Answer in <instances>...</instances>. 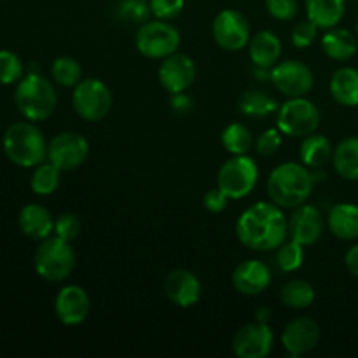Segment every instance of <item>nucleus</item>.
Listing matches in <instances>:
<instances>
[{"label":"nucleus","mask_w":358,"mask_h":358,"mask_svg":"<svg viewBox=\"0 0 358 358\" xmlns=\"http://www.w3.org/2000/svg\"><path fill=\"white\" fill-rule=\"evenodd\" d=\"M236 236L250 250H276L289 236V219L273 201L254 203L238 219Z\"/></svg>","instance_id":"1"},{"label":"nucleus","mask_w":358,"mask_h":358,"mask_svg":"<svg viewBox=\"0 0 358 358\" xmlns=\"http://www.w3.org/2000/svg\"><path fill=\"white\" fill-rule=\"evenodd\" d=\"M313 175L303 163L287 161L276 166L268 177V196L280 208H297L313 192Z\"/></svg>","instance_id":"2"},{"label":"nucleus","mask_w":358,"mask_h":358,"mask_svg":"<svg viewBox=\"0 0 358 358\" xmlns=\"http://www.w3.org/2000/svg\"><path fill=\"white\" fill-rule=\"evenodd\" d=\"M14 101L27 121L38 122L51 117L58 105V94L55 86L49 79L42 77L41 73L28 72L21 77L14 91Z\"/></svg>","instance_id":"3"},{"label":"nucleus","mask_w":358,"mask_h":358,"mask_svg":"<svg viewBox=\"0 0 358 358\" xmlns=\"http://www.w3.org/2000/svg\"><path fill=\"white\" fill-rule=\"evenodd\" d=\"M3 152L10 163L21 168H35L48 159V143L34 122H14L3 133Z\"/></svg>","instance_id":"4"},{"label":"nucleus","mask_w":358,"mask_h":358,"mask_svg":"<svg viewBox=\"0 0 358 358\" xmlns=\"http://www.w3.org/2000/svg\"><path fill=\"white\" fill-rule=\"evenodd\" d=\"M76 252L70 241L62 240L55 234L41 241L34 255V266L37 275L45 282H63L72 275L76 268Z\"/></svg>","instance_id":"5"},{"label":"nucleus","mask_w":358,"mask_h":358,"mask_svg":"<svg viewBox=\"0 0 358 358\" xmlns=\"http://www.w3.org/2000/svg\"><path fill=\"white\" fill-rule=\"evenodd\" d=\"M180 31L164 20L143 21L135 35V45L140 55L150 59H163L180 48Z\"/></svg>","instance_id":"6"},{"label":"nucleus","mask_w":358,"mask_h":358,"mask_svg":"<svg viewBox=\"0 0 358 358\" xmlns=\"http://www.w3.org/2000/svg\"><path fill=\"white\" fill-rule=\"evenodd\" d=\"M259 180V168L247 154L233 156L220 166L217 173V187L229 199H243L255 189Z\"/></svg>","instance_id":"7"},{"label":"nucleus","mask_w":358,"mask_h":358,"mask_svg":"<svg viewBox=\"0 0 358 358\" xmlns=\"http://www.w3.org/2000/svg\"><path fill=\"white\" fill-rule=\"evenodd\" d=\"M72 107L80 119L87 122L103 121L112 110V93L100 79H83L72 93Z\"/></svg>","instance_id":"8"},{"label":"nucleus","mask_w":358,"mask_h":358,"mask_svg":"<svg viewBox=\"0 0 358 358\" xmlns=\"http://www.w3.org/2000/svg\"><path fill=\"white\" fill-rule=\"evenodd\" d=\"M276 124L283 135L304 138L320 126V110L306 96L289 98L285 103L280 105Z\"/></svg>","instance_id":"9"},{"label":"nucleus","mask_w":358,"mask_h":358,"mask_svg":"<svg viewBox=\"0 0 358 358\" xmlns=\"http://www.w3.org/2000/svg\"><path fill=\"white\" fill-rule=\"evenodd\" d=\"M212 35L224 51H241L250 42V23L240 10L224 9L213 20Z\"/></svg>","instance_id":"10"},{"label":"nucleus","mask_w":358,"mask_h":358,"mask_svg":"<svg viewBox=\"0 0 358 358\" xmlns=\"http://www.w3.org/2000/svg\"><path fill=\"white\" fill-rule=\"evenodd\" d=\"M90 156V142L77 131H62L48 143V161L62 171L77 170Z\"/></svg>","instance_id":"11"},{"label":"nucleus","mask_w":358,"mask_h":358,"mask_svg":"<svg viewBox=\"0 0 358 358\" xmlns=\"http://www.w3.org/2000/svg\"><path fill=\"white\" fill-rule=\"evenodd\" d=\"M271 83L283 96H306L315 86V77L310 66L299 59L278 62L271 69Z\"/></svg>","instance_id":"12"},{"label":"nucleus","mask_w":358,"mask_h":358,"mask_svg":"<svg viewBox=\"0 0 358 358\" xmlns=\"http://www.w3.org/2000/svg\"><path fill=\"white\" fill-rule=\"evenodd\" d=\"M275 345V332L268 322H252L236 331L233 338V352L240 358H264Z\"/></svg>","instance_id":"13"},{"label":"nucleus","mask_w":358,"mask_h":358,"mask_svg":"<svg viewBox=\"0 0 358 358\" xmlns=\"http://www.w3.org/2000/svg\"><path fill=\"white\" fill-rule=\"evenodd\" d=\"M196 63L191 56L173 52L161 59L159 70H157V79L164 91L170 94L185 93L196 80Z\"/></svg>","instance_id":"14"},{"label":"nucleus","mask_w":358,"mask_h":358,"mask_svg":"<svg viewBox=\"0 0 358 358\" xmlns=\"http://www.w3.org/2000/svg\"><path fill=\"white\" fill-rule=\"evenodd\" d=\"M318 341H320V327L313 318H294L282 332V345L290 357H301L313 352Z\"/></svg>","instance_id":"15"},{"label":"nucleus","mask_w":358,"mask_h":358,"mask_svg":"<svg viewBox=\"0 0 358 358\" xmlns=\"http://www.w3.org/2000/svg\"><path fill=\"white\" fill-rule=\"evenodd\" d=\"M324 234V217L315 205H301L289 217V236L303 247H313Z\"/></svg>","instance_id":"16"},{"label":"nucleus","mask_w":358,"mask_h":358,"mask_svg":"<svg viewBox=\"0 0 358 358\" xmlns=\"http://www.w3.org/2000/svg\"><path fill=\"white\" fill-rule=\"evenodd\" d=\"M91 301L86 290L79 285H65L55 299L56 318L66 327L80 325L87 318Z\"/></svg>","instance_id":"17"},{"label":"nucleus","mask_w":358,"mask_h":358,"mask_svg":"<svg viewBox=\"0 0 358 358\" xmlns=\"http://www.w3.org/2000/svg\"><path fill=\"white\" fill-rule=\"evenodd\" d=\"M164 294L178 308H191L201 299V282L189 269H173L164 280Z\"/></svg>","instance_id":"18"},{"label":"nucleus","mask_w":358,"mask_h":358,"mask_svg":"<svg viewBox=\"0 0 358 358\" xmlns=\"http://www.w3.org/2000/svg\"><path fill=\"white\" fill-rule=\"evenodd\" d=\"M233 287L243 296H259L271 285V271L257 259L241 261L233 271Z\"/></svg>","instance_id":"19"},{"label":"nucleus","mask_w":358,"mask_h":358,"mask_svg":"<svg viewBox=\"0 0 358 358\" xmlns=\"http://www.w3.org/2000/svg\"><path fill=\"white\" fill-rule=\"evenodd\" d=\"M17 226L27 238L42 241L51 236L55 231V219L45 206L30 203L21 208L17 215Z\"/></svg>","instance_id":"20"},{"label":"nucleus","mask_w":358,"mask_h":358,"mask_svg":"<svg viewBox=\"0 0 358 358\" xmlns=\"http://www.w3.org/2000/svg\"><path fill=\"white\" fill-rule=\"evenodd\" d=\"M248 56L255 66L273 69L282 56V41L271 30H261L248 42Z\"/></svg>","instance_id":"21"},{"label":"nucleus","mask_w":358,"mask_h":358,"mask_svg":"<svg viewBox=\"0 0 358 358\" xmlns=\"http://www.w3.org/2000/svg\"><path fill=\"white\" fill-rule=\"evenodd\" d=\"M327 227L338 240H358V205L343 201L332 206L327 217Z\"/></svg>","instance_id":"22"},{"label":"nucleus","mask_w":358,"mask_h":358,"mask_svg":"<svg viewBox=\"0 0 358 358\" xmlns=\"http://www.w3.org/2000/svg\"><path fill=\"white\" fill-rule=\"evenodd\" d=\"M329 91L334 101L343 107H358V70L353 66L336 70L329 83Z\"/></svg>","instance_id":"23"},{"label":"nucleus","mask_w":358,"mask_h":358,"mask_svg":"<svg viewBox=\"0 0 358 358\" xmlns=\"http://www.w3.org/2000/svg\"><path fill=\"white\" fill-rule=\"evenodd\" d=\"M322 49L334 62H348L358 51V41L355 35L346 28H331L322 37Z\"/></svg>","instance_id":"24"},{"label":"nucleus","mask_w":358,"mask_h":358,"mask_svg":"<svg viewBox=\"0 0 358 358\" xmlns=\"http://www.w3.org/2000/svg\"><path fill=\"white\" fill-rule=\"evenodd\" d=\"M346 13V0H306V16L322 30L338 27Z\"/></svg>","instance_id":"25"},{"label":"nucleus","mask_w":358,"mask_h":358,"mask_svg":"<svg viewBox=\"0 0 358 358\" xmlns=\"http://www.w3.org/2000/svg\"><path fill=\"white\" fill-rule=\"evenodd\" d=\"M332 154H334V149H332L327 136L318 135L317 131L304 136L303 143H301V163L310 168V170L324 168L332 159Z\"/></svg>","instance_id":"26"},{"label":"nucleus","mask_w":358,"mask_h":358,"mask_svg":"<svg viewBox=\"0 0 358 358\" xmlns=\"http://www.w3.org/2000/svg\"><path fill=\"white\" fill-rule=\"evenodd\" d=\"M332 163L339 177L358 182V136H348L336 145Z\"/></svg>","instance_id":"27"},{"label":"nucleus","mask_w":358,"mask_h":358,"mask_svg":"<svg viewBox=\"0 0 358 358\" xmlns=\"http://www.w3.org/2000/svg\"><path fill=\"white\" fill-rule=\"evenodd\" d=\"M315 297H317V294H315L313 285L301 278L290 280L280 290L282 303L292 310H306L315 303Z\"/></svg>","instance_id":"28"},{"label":"nucleus","mask_w":358,"mask_h":358,"mask_svg":"<svg viewBox=\"0 0 358 358\" xmlns=\"http://www.w3.org/2000/svg\"><path fill=\"white\" fill-rule=\"evenodd\" d=\"M240 112L247 117H266L273 112H278V103L264 91L250 90L245 91L241 96Z\"/></svg>","instance_id":"29"},{"label":"nucleus","mask_w":358,"mask_h":358,"mask_svg":"<svg viewBox=\"0 0 358 358\" xmlns=\"http://www.w3.org/2000/svg\"><path fill=\"white\" fill-rule=\"evenodd\" d=\"M220 142H222L224 149L233 156H240V154H247L250 150L254 138H252V131L241 122H231L222 129L220 135Z\"/></svg>","instance_id":"30"},{"label":"nucleus","mask_w":358,"mask_h":358,"mask_svg":"<svg viewBox=\"0 0 358 358\" xmlns=\"http://www.w3.org/2000/svg\"><path fill=\"white\" fill-rule=\"evenodd\" d=\"M51 76L58 86L76 87L83 80V66L76 58L70 56H59L52 62Z\"/></svg>","instance_id":"31"},{"label":"nucleus","mask_w":358,"mask_h":358,"mask_svg":"<svg viewBox=\"0 0 358 358\" xmlns=\"http://www.w3.org/2000/svg\"><path fill=\"white\" fill-rule=\"evenodd\" d=\"M62 180V170L56 168L52 163H41L35 166L34 175H31V191L38 196H49L59 187Z\"/></svg>","instance_id":"32"},{"label":"nucleus","mask_w":358,"mask_h":358,"mask_svg":"<svg viewBox=\"0 0 358 358\" xmlns=\"http://www.w3.org/2000/svg\"><path fill=\"white\" fill-rule=\"evenodd\" d=\"M276 250V266L282 273H294L303 266L304 247L297 241L285 240Z\"/></svg>","instance_id":"33"},{"label":"nucleus","mask_w":358,"mask_h":358,"mask_svg":"<svg viewBox=\"0 0 358 358\" xmlns=\"http://www.w3.org/2000/svg\"><path fill=\"white\" fill-rule=\"evenodd\" d=\"M23 77V63H21L20 56L13 51L2 49L0 51V84L20 83Z\"/></svg>","instance_id":"34"},{"label":"nucleus","mask_w":358,"mask_h":358,"mask_svg":"<svg viewBox=\"0 0 358 358\" xmlns=\"http://www.w3.org/2000/svg\"><path fill=\"white\" fill-rule=\"evenodd\" d=\"M83 224L76 213H63L55 220V234L65 241H73L79 236Z\"/></svg>","instance_id":"35"},{"label":"nucleus","mask_w":358,"mask_h":358,"mask_svg":"<svg viewBox=\"0 0 358 358\" xmlns=\"http://www.w3.org/2000/svg\"><path fill=\"white\" fill-rule=\"evenodd\" d=\"M185 0H150V14H152L156 20H164L170 21L175 20L177 16H180V13L184 10Z\"/></svg>","instance_id":"36"},{"label":"nucleus","mask_w":358,"mask_h":358,"mask_svg":"<svg viewBox=\"0 0 358 358\" xmlns=\"http://www.w3.org/2000/svg\"><path fill=\"white\" fill-rule=\"evenodd\" d=\"M317 37H318V27L310 20L297 23L296 27L292 28V35H290L294 48L297 49L310 48V45L317 41Z\"/></svg>","instance_id":"37"},{"label":"nucleus","mask_w":358,"mask_h":358,"mask_svg":"<svg viewBox=\"0 0 358 358\" xmlns=\"http://www.w3.org/2000/svg\"><path fill=\"white\" fill-rule=\"evenodd\" d=\"M119 14L124 20L133 21V23H143L147 21V16L150 14L149 3H145V0H122L121 6H119Z\"/></svg>","instance_id":"38"},{"label":"nucleus","mask_w":358,"mask_h":358,"mask_svg":"<svg viewBox=\"0 0 358 358\" xmlns=\"http://www.w3.org/2000/svg\"><path fill=\"white\" fill-rule=\"evenodd\" d=\"M266 9L276 21H292L297 14V0H266Z\"/></svg>","instance_id":"39"},{"label":"nucleus","mask_w":358,"mask_h":358,"mask_svg":"<svg viewBox=\"0 0 358 358\" xmlns=\"http://www.w3.org/2000/svg\"><path fill=\"white\" fill-rule=\"evenodd\" d=\"M282 135L283 133L278 128H269L262 131L259 135L257 142H255L257 152L261 156H273L280 149V145H282Z\"/></svg>","instance_id":"40"},{"label":"nucleus","mask_w":358,"mask_h":358,"mask_svg":"<svg viewBox=\"0 0 358 358\" xmlns=\"http://www.w3.org/2000/svg\"><path fill=\"white\" fill-rule=\"evenodd\" d=\"M227 203H229V198H227V196L224 194L219 187L212 189V191H208L205 196H203V206H205L206 212H210V213L224 212L227 206Z\"/></svg>","instance_id":"41"},{"label":"nucleus","mask_w":358,"mask_h":358,"mask_svg":"<svg viewBox=\"0 0 358 358\" xmlns=\"http://www.w3.org/2000/svg\"><path fill=\"white\" fill-rule=\"evenodd\" d=\"M170 105L177 114H185V112L191 110L192 100L185 93H177V94H171Z\"/></svg>","instance_id":"42"},{"label":"nucleus","mask_w":358,"mask_h":358,"mask_svg":"<svg viewBox=\"0 0 358 358\" xmlns=\"http://www.w3.org/2000/svg\"><path fill=\"white\" fill-rule=\"evenodd\" d=\"M345 266L348 269L350 275H353L358 278V243L353 245V247L348 248L345 255Z\"/></svg>","instance_id":"43"},{"label":"nucleus","mask_w":358,"mask_h":358,"mask_svg":"<svg viewBox=\"0 0 358 358\" xmlns=\"http://www.w3.org/2000/svg\"><path fill=\"white\" fill-rule=\"evenodd\" d=\"M255 317H257L259 322H269V318H271V310L269 308H259L257 313H255Z\"/></svg>","instance_id":"44"},{"label":"nucleus","mask_w":358,"mask_h":358,"mask_svg":"<svg viewBox=\"0 0 358 358\" xmlns=\"http://www.w3.org/2000/svg\"><path fill=\"white\" fill-rule=\"evenodd\" d=\"M355 30H357V37H358V20H357V27H355Z\"/></svg>","instance_id":"45"}]
</instances>
